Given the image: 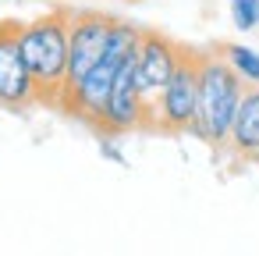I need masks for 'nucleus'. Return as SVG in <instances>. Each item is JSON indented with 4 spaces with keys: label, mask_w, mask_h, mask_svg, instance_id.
Here are the masks:
<instances>
[{
    "label": "nucleus",
    "mask_w": 259,
    "mask_h": 256,
    "mask_svg": "<svg viewBox=\"0 0 259 256\" xmlns=\"http://www.w3.org/2000/svg\"><path fill=\"white\" fill-rule=\"evenodd\" d=\"M139 128L156 132V111L149 107V100H146V93L139 86L135 54H132L121 64L117 79H114V89H110V100H107V114H103L100 135H128V132H139Z\"/></svg>",
    "instance_id": "423d86ee"
},
{
    "label": "nucleus",
    "mask_w": 259,
    "mask_h": 256,
    "mask_svg": "<svg viewBox=\"0 0 259 256\" xmlns=\"http://www.w3.org/2000/svg\"><path fill=\"white\" fill-rule=\"evenodd\" d=\"M199 118V50H181V61L156 100V132H192Z\"/></svg>",
    "instance_id": "20e7f679"
},
{
    "label": "nucleus",
    "mask_w": 259,
    "mask_h": 256,
    "mask_svg": "<svg viewBox=\"0 0 259 256\" xmlns=\"http://www.w3.org/2000/svg\"><path fill=\"white\" fill-rule=\"evenodd\" d=\"M22 50L36 82L39 107H61L68 79V50H71V8H54L36 22H25Z\"/></svg>",
    "instance_id": "f257e3e1"
},
{
    "label": "nucleus",
    "mask_w": 259,
    "mask_h": 256,
    "mask_svg": "<svg viewBox=\"0 0 259 256\" xmlns=\"http://www.w3.org/2000/svg\"><path fill=\"white\" fill-rule=\"evenodd\" d=\"M139 40H142V29L132 25V22H121V18H117L103 61L82 79V86L68 96V103H64L61 111L71 114V118H78L82 125H89V128L100 135V128H103V114H107V100H110V89H114V79H117L121 64L139 50Z\"/></svg>",
    "instance_id": "7ed1b4c3"
},
{
    "label": "nucleus",
    "mask_w": 259,
    "mask_h": 256,
    "mask_svg": "<svg viewBox=\"0 0 259 256\" xmlns=\"http://www.w3.org/2000/svg\"><path fill=\"white\" fill-rule=\"evenodd\" d=\"M181 43H174L170 36L156 32V29H142V40H139V50H135V75H139V86L149 100V107L156 111V100L163 93V86L170 82L178 61H181Z\"/></svg>",
    "instance_id": "6e6552de"
},
{
    "label": "nucleus",
    "mask_w": 259,
    "mask_h": 256,
    "mask_svg": "<svg viewBox=\"0 0 259 256\" xmlns=\"http://www.w3.org/2000/svg\"><path fill=\"white\" fill-rule=\"evenodd\" d=\"M231 18L241 32H252L259 25V0H231Z\"/></svg>",
    "instance_id": "9b49d317"
},
{
    "label": "nucleus",
    "mask_w": 259,
    "mask_h": 256,
    "mask_svg": "<svg viewBox=\"0 0 259 256\" xmlns=\"http://www.w3.org/2000/svg\"><path fill=\"white\" fill-rule=\"evenodd\" d=\"M255 160H259V157H255Z\"/></svg>",
    "instance_id": "f8f14e48"
},
{
    "label": "nucleus",
    "mask_w": 259,
    "mask_h": 256,
    "mask_svg": "<svg viewBox=\"0 0 259 256\" xmlns=\"http://www.w3.org/2000/svg\"><path fill=\"white\" fill-rule=\"evenodd\" d=\"M22 25L25 22H15V18L0 22V107L4 111H25L39 103L32 71L25 64V50H22Z\"/></svg>",
    "instance_id": "0eeeda50"
},
{
    "label": "nucleus",
    "mask_w": 259,
    "mask_h": 256,
    "mask_svg": "<svg viewBox=\"0 0 259 256\" xmlns=\"http://www.w3.org/2000/svg\"><path fill=\"white\" fill-rule=\"evenodd\" d=\"M224 57H227V64L245 79V86H259V50H248V47H241V43H224V47H217Z\"/></svg>",
    "instance_id": "9d476101"
},
{
    "label": "nucleus",
    "mask_w": 259,
    "mask_h": 256,
    "mask_svg": "<svg viewBox=\"0 0 259 256\" xmlns=\"http://www.w3.org/2000/svg\"><path fill=\"white\" fill-rule=\"evenodd\" d=\"M114 22L117 18L103 15V11H71V50H68V79H64L61 107L82 86V79L103 61L110 32H114Z\"/></svg>",
    "instance_id": "39448f33"
},
{
    "label": "nucleus",
    "mask_w": 259,
    "mask_h": 256,
    "mask_svg": "<svg viewBox=\"0 0 259 256\" xmlns=\"http://www.w3.org/2000/svg\"><path fill=\"white\" fill-rule=\"evenodd\" d=\"M245 96V79L227 64L220 50H199V118L192 135L209 146H227L238 103Z\"/></svg>",
    "instance_id": "f03ea898"
},
{
    "label": "nucleus",
    "mask_w": 259,
    "mask_h": 256,
    "mask_svg": "<svg viewBox=\"0 0 259 256\" xmlns=\"http://www.w3.org/2000/svg\"><path fill=\"white\" fill-rule=\"evenodd\" d=\"M227 146L238 153V157H259V86H248L241 103H238V114H234V125H231V139Z\"/></svg>",
    "instance_id": "1a4fd4ad"
}]
</instances>
